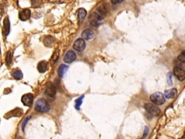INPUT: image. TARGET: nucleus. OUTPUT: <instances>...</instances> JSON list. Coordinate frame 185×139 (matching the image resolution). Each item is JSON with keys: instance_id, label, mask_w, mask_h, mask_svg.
<instances>
[{"instance_id": "obj_17", "label": "nucleus", "mask_w": 185, "mask_h": 139, "mask_svg": "<svg viewBox=\"0 0 185 139\" xmlns=\"http://www.w3.org/2000/svg\"><path fill=\"white\" fill-rule=\"evenodd\" d=\"M10 21L9 18H6L4 21V31H5V33L6 36H7V34L10 32Z\"/></svg>"}, {"instance_id": "obj_11", "label": "nucleus", "mask_w": 185, "mask_h": 139, "mask_svg": "<svg viewBox=\"0 0 185 139\" xmlns=\"http://www.w3.org/2000/svg\"><path fill=\"white\" fill-rule=\"evenodd\" d=\"M94 36V32L92 30L86 29L82 33V37L85 40H90L93 38Z\"/></svg>"}, {"instance_id": "obj_1", "label": "nucleus", "mask_w": 185, "mask_h": 139, "mask_svg": "<svg viewBox=\"0 0 185 139\" xmlns=\"http://www.w3.org/2000/svg\"><path fill=\"white\" fill-rule=\"evenodd\" d=\"M35 110L39 112H47L50 110V106L45 99H39L36 102Z\"/></svg>"}, {"instance_id": "obj_19", "label": "nucleus", "mask_w": 185, "mask_h": 139, "mask_svg": "<svg viewBox=\"0 0 185 139\" xmlns=\"http://www.w3.org/2000/svg\"><path fill=\"white\" fill-rule=\"evenodd\" d=\"M54 42V38L51 36H47L44 38V44L47 46H50Z\"/></svg>"}, {"instance_id": "obj_5", "label": "nucleus", "mask_w": 185, "mask_h": 139, "mask_svg": "<svg viewBox=\"0 0 185 139\" xmlns=\"http://www.w3.org/2000/svg\"><path fill=\"white\" fill-rule=\"evenodd\" d=\"M56 93H57L56 87L51 83H49L46 89V91H45V95L50 99H54V98L56 96Z\"/></svg>"}, {"instance_id": "obj_8", "label": "nucleus", "mask_w": 185, "mask_h": 139, "mask_svg": "<svg viewBox=\"0 0 185 139\" xmlns=\"http://www.w3.org/2000/svg\"><path fill=\"white\" fill-rule=\"evenodd\" d=\"M76 54L73 51H68L64 57V62L65 63H71L76 59Z\"/></svg>"}, {"instance_id": "obj_7", "label": "nucleus", "mask_w": 185, "mask_h": 139, "mask_svg": "<svg viewBox=\"0 0 185 139\" xmlns=\"http://www.w3.org/2000/svg\"><path fill=\"white\" fill-rule=\"evenodd\" d=\"M174 74L179 80L182 81L185 79V70L182 67H176L174 69Z\"/></svg>"}, {"instance_id": "obj_26", "label": "nucleus", "mask_w": 185, "mask_h": 139, "mask_svg": "<svg viewBox=\"0 0 185 139\" xmlns=\"http://www.w3.org/2000/svg\"><path fill=\"white\" fill-rule=\"evenodd\" d=\"M171 72H169V75H168V83H169V85H172V83H171Z\"/></svg>"}, {"instance_id": "obj_25", "label": "nucleus", "mask_w": 185, "mask_h": 139, "mask_svg": "<svg viewBox=\"0 0 185 139\" xmlns=\"http://www.w3.org/2000/svg\"><path fill=\"white\" fill-rule=\"evenodd\" d=\"M124 1V0H111V2L114 5H116V4H119Z\"/></svg>"}, {"instance_id": "obj_10", "label": "nucleus", "mask_w": 185, "mask_h": 139, "mask_svg": "<svg viewBox=\"0 0 185 139\" xmlns=\"http://www.w3.org/2000/svg\"><path fill=\"white\" fill-rule=\"evenodd\" d=\"M31 10L29 9H24L22 11L20 12V14H19V18L21 20L23 21H26L28 20V19L31 18Z\"/></svg>"}, {"instance_id": "obj_15", "label": "nucleus", "mask_w": 185, "mask_h": 139, "mask_svg": "<svg viewBox=\"0 0 185 139\" xmlns=\"http://www.w3.org/2000/svg\"><path fill=\"white\" fill-rule=\"evenodd\" d=\"M86 10L84 8H80L77 10V17L80 21H83L86 16Z\"/></svg>"}, {"instance_id": "obj_22", "label": "nucleus", "mask_w": 185, "mask_h": 139, "mask_svg": "<svg viewBox=\"0 0 185 139\" xmlns=\"http://www.w3.org/2000/svg\"><path fill=\"white\" fill-rule=\"evenodd\" d=\"M59 58V52H58V50L56 51V52L54 53L52 57H51V62H52V63H55L57 60Z\"/></svg>"}, {"instance_id": "obj_4", "label": "nucleus", "mask_w": 185, "mask_h": 139, "mask_svg": "<svg viewBox=\"0 0 185 139\" xmlns=\"http://www.w3.org/2000/svg\"><path fill=\"white\" fill-rule=\"evenodd\" d=\"M144 107H145V110L147 111L148 113H150V115H152L153 116L157 117L161 113L160 109H159L156 105H155V104H150V103L145 104V106H144Z\"/></svg>"}, {"instance_id": "obj_12", "label": "nucleus", "mask_w": 185, "mask_h": 139, "mask_svg": "<svg viewBox=\"0 0 185 139\" xmlns=\"http://www.w3.org/2000/svg\"><path fill=\"white\" fill-rule=\"evenodd\" d=\"M177 94V90L176 89H171L165 91V97L166 99H174Z\"/></svg>"}, {"instance_id": "obj_23", "label": "nucleus", "mask_w": 185, "mask_h": 139, "mask_svg": "<svg viewBox=\"0 0 185 139\" xmlns=\"http://www.w3.org/2000/svg\"><path fill=\"white\" fill-rule=\"evenodd\" d=\"M178 59L179 61L182 62V63H185V51L182 52L179 55Z\"/></svg>"}, {"instance_id": "obj_9", "label": "nucleus", "mask_w": 185, "mask_h": 139, "mask_svg": "<svg viewBox=\"0 0 185 139\" xmlns=\"http://www.w3.org/2000/svg\"><path fill=\"white\" fill-rule=\"evenodd\" d=\"M33 102V96L31 93H26L22 97V102L25 106H31Z\"/></svg>"}, {"instance_id": "obj_28", "label": "nucleus", "mask_w": 185, "mask_h": 139, "mask_svg": "<svg viewBox=\"0 0 185 139\" xmlns=\"http://www.w3.org/2000/svg\"><path fill=\"white\" fill-rule=\"evenodd\" d=\"M182 139H185V132H184V136H183Z\"/></svg>"}, {"instance_id": "obj_3", "label": "nucleus", "mask_w": 185, "mask_h": 139, "mask_svg": "<svg viewBox=\"0 0 185 139\" xmlns=\"http://www.w3.org/2000/svg\"><path fill=\"white\" fill-rule=\"evenodd\" d=\"M103 20V18L97 12H94L91 13L88 17V20L90 25L94 27H97L101 24V21Z\"/></svg>"}, {"instance_id": "obj_18", "label": "nucleus", "mask_w": 185, "mask_h": 139, "mask_svg": "<svg viewBox=\"0 0 185 139\" xmlns=\"http://www.w3.org/2000/svg\"><path fill=\"white\" fill-rule=\"evenodd\" d=\"M97 12H98V14L100 15L103 18H104V17L106 16V12H107V10H106V7H105L104 5H101V6H100V7L98 8V10H97Z\"/></svg>"}, {"instance_id": "obj_16", "label": "nucleus", "mask_w": 185, "mask_h": 139, "mask_svg": "<svg viewBox=\"0 0 185 139\" xmlns=\"http://www.w3.org/2000/svg\"><path fill=\"white\" fill-rule=\"evenodd\" d=\"M12 76H13V78L15 79H16V80H20V79H22L23 77L22 72H21L19 69H15V70H13L12 72Z\"/></svg>"}, {"instance_id": "obj_24", "label": "nucleus", "mask_w": 185, "mask_h": 139, "mask_svg": "<svg viewBox=\"0 0 185 139\" xmlns=\"http://www.w3.org/2000/svg\"><path fill=\"white\" fill-rule=\"evenodd\" d=\"M31 118V117H26V118L25 119V120L23 121V125H22V127H23V130H24V129H25V125H26V123H28V121L29 120V119Z\"/></svg>"}, {"instance_id": "obj_13", "label": "nucleus", "mask_w": 185, "mask_h": 139, "mask_svg": "<svg viewBox=\"0 0 185 139\" xmlns=\"http://www.w3.org/2000/svg\"><path fill=\"white\" fill-rule=\"evenodd\" d=\"M37 67L38 71L41 72V73H44V72L46 71L47 68H48V63H47L46 61H41L38 64Z\"/></svg>"}, {"instance_id": "obj_2", "label": "nucleus", "mask_w": 185, "mask_h": 139, "mask_svg": "<svg viewBox=\"0 0 185 139\" xmlns=\"http://www.w3.org/2000/svg\"><path fill=\"white\" fill-rule=\"evenodd\" d=\"M165 97L161 92H156L150 96V99L153 103L156 105H162L165 103Z\"/></svg>"}, {"instance_id": "obj_27", "label": "nucleus", "mask_w": 185, "mask_h": 139, "mask_svg": "<svg viewBox=\"0 0 185 139\" xmlns=\"http://www.w3.org/2000/svg\"><path fill=\"white\" fill-rule=\"evenodd\" d=\"M148 128L146 127L145 128V131H144V135H143V137H145L146 136H147L148 135Z\"/></svg>"}, {"instance_id": "obj_14", "label": "nucleus", "mask_w": 185, "mask_h": 139, "mask_svg": "<svg viewBox=\"0 0 185 139\" xmlns=\"http://www.w3.org/2000/svg\"><path fill=\"white\" fill-rule=\"evenodd\" d=\"M68 68H69L68 66L66 65H64V64L63 65H60L59 69H58V74H59V77H61V78L64 77V75L66 74V72H67Z\"/></svg>"}, {"instance_id": "obj_20", "label": "nucleus", "mask_w": 185, "mask_h": 139, "mask_svg": "<svg viewBox=\"0 0 185 139\" xmlns=\"http://www.w3.org/2000/svg\"><path fill=\"white\" fill-rule=\"evenodd\" d=\"M12 52L11 51H9L7 53V55H6V62H7V65H10L12 62Z\"/></svg>"}, {"instance_id": "obj_29", "label": "nucleus", "mask_w": 185, "mask_h": 139, "mask_svg": "<svg viewBox=\"0 0 185 139\" xmlns=\"http://www.w3.org/2000/svg\"><path fill=\"white\" fill-rule=\"evenodd\" d=\"M55 1H59V0H55Z\"/></svg>"}, {"instance_id": "obj_21", "label": "nucleus", "mask_w": 185, "mask_h": 139, "mask_svg": "<svg viewBox=\"0 0 185 139\" xmlns=\"http://www.w3.org/2000/svg\"><path fill=\"white\" fill-rule=\"evenodd\" d=\"M83 98H84V96H82L81 97H80L78 99H77L76 101H75V107H76L77 110H79L80 106H81L82 102H83Z\"/></svg>"}, {"instance_id": "obj_6", "label": "nucleus", "mask_w": 185, "mask_h": 139, "mask_svg": "<svg viewBox=\"0 0 185 139\" xmlns=\"http://www.w3.org/2000/svg\"><path fill=\"white\" fill-rule=\"evenodd\" d=\"M73 48L77 52H82L85 48V42L83 38H78L73 44Z\"/></svg>"}]
</instances>
